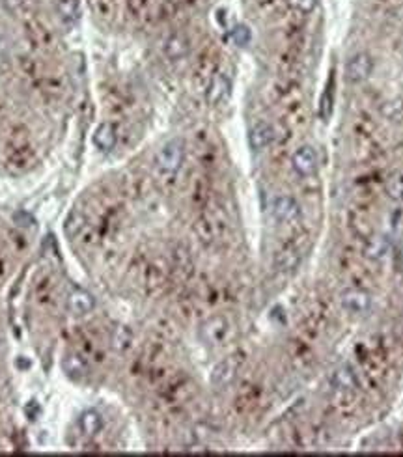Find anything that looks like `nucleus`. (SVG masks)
<instances>
[{
    "label": "nucleus",
    "mask_w": 403,
    "mask_h": 457,
    "mask_svg": "<svg viewBox=\"0 0 403 457\" xmlns=\"http://www.w3.org/2000/svg\"><path fill=\"white\" fill-rule=\"evenodd\" d=\"M185 161V142L183 138H170L168 142L163 144V147L157 153V159H155V165L159 168L161 174L165 176H174L179 172L181 165Z\"/></svg>",
    "instance_id": "f257e3e1"
},
{
    "label": "nucleus",
    "mask_w": 403,
    "mask_h": 457,
    "mask_svg": "<svg viewBox=\"0 0 403 457\" xmlns=\"http://www.w3.org/2000/svg\"><path fill=\"white\" fill-rule=\"evenodd\" d=\"M340 305L351 316H364L372 310L373 299L366 289L361 287H346L340 293Z\"/></svg>",
    "instance_id": "f03ea898"
},
{
    "label": "nucleus",
    "mask_w": 403,
    "mask_h": 457,
    "mask_svg": "<svg viewBox=\"0 0 403 457\" xmlns=\"http://www.w3.org/2000/svg\"><path fill=\"white\" fill-rule=\"evenodd\" d=\"M346 80L351 84H361L364 80L370 79V75L373 71V58L368 53L361 51L355 53L346 62Z\"/></svg>",
    "instance_id": "7ed1b4c3"
},
{
    "label": "nucleus",
    "mask_w": 403,
    "mask_h": 457,
    "mask_svg": "<svg viewBox=\"0 0 403 457\" xmlns=\"http://www.w3.org/2000/svg\"><path fill=\"white\" fill-rule=\"evenodd\" d=\"M230 336V321L224 316L206 319L200 327V338L206 346H222Z\"/></svg>",
    "instance_id": "20e7f679"
},
{
    "label": "nucleus",
    "mask_w": 403,
    "mask_h": 457,
    "mask_svg": "<svg viewBox=\"0 0 403 457\" xmlns=\"http://www.w3.org/2000/svg\"><path fill=\"white\" fill-rule=\"evenodd\" d=\"M292 166H294V170L297 172L301 177L314 176L319 168L318 152L312 146H308V144L299 146L294 152V155H292Z\"/></svg>",
    "instance_id": "39448f33"
},
{
    "label": "nucleus",
    "mask_w": 403,
    "mask_h": 457,
    "mask_svg": "<svg viewBox=\"0 0 403 457\" xmlns=\"http://www.w3.org/2000/svg\"><path fill=\"white\" fill-rule=\"evenodd\" d=\"M239 372V359L235 355L232 357H226V359H222L220 362L215 364V368L211 370V384H213L215 388H224L228 384H232V381L235 379Z\"/></svg>",
    "instance_id": "423d86ee"
},
{
    "label": "nucleus",
    "mask_w": 403,
    "mask_h": 457,
    "mask_svg": "<svg viewBox=\"0 0 403 457\" xmlns=\"http://www.w3.org/2000/svg\"><path fill=\"white\" fill-rule=\"evenodd\" d=\"M273 215H275L276 220L286 222V224L287 222H295L301 217L299 201L289 195L276 196L275 201H273Z\"/></svg>",
    "instance_id": "0eeeda50"
},
{
    "label": "nucleus",
    "mask_w": 403,
    "mask_h": 457,
    "mask_svg": "<svg viewBox=\"0 0 403 457\" xmlns=\"http://www.w3.org/2000/svg\"><path fill=\"white\" fill-rule=\"evenodd\" d=\"M67 308L73 316H86L96 308V299H93L92 293L86 292L82 287H73L69 297H67Z\"/></svg>",
    "instance_id": "6e6552de"
},
{
    "label": "nucleus",
    "mask_w": 403,
    "mask_h": 457,
    "mask_svg": "<svg viewBox=\"0 0 403 457\" xmlns=\"http://www.w3.org/2000/svg\"><path fill=\"white\" fill-rule=\"evenodd\" d=\"M163 53L170 62H179L187 58L190 53V42L185 34H172L166 37L163 45Z\"/></svg>",
    "instance_id": "1a4fd4ad"
},
{
    "label": "nucleus",
    "mask_w": 403,
    "mask_h": 457,
    "mask_svg": "<svg viewBox=\"0 0 403 457\" xmlns=\"http://www.w3.org/2000/svg\"><path fill=\"white\" fill-rule=\"evenodd\" d=\"M230 90H232V82L228 79L226 75L217 73L211 79L208 86V91H206V99L211 107H217V105H222L230 96Z\"/></svg>",
    "instance_id": "9d476101"
},
{
    "label": "nucleus",
    "mask_w": 403,
    "mask_h": 457,
    "mask_svg": "<svg viewBox=\"0 0 403 457\" xmlns=\"http://www.w3.org/2000/svg\"><path fill=\"white\" fill-rule=\"evenodd\" d=\"M329 383L330 386H332V391L346 394V392H353L355 388H357L359 381H357V375H355L353 368L348 364H343L340 366V368H336L334 372H332Z\"/></svg>",
    "instance_id": "9b49d317"
},
{
    "label": "nucleus",
    "mask_w": 403,
    "mask_h": 457,
    "mask_svg": "<svg viewBox=\"0 0 403 457\" xmlns=\"http://www.w3.org/2000/svg\"><path fill=\"white\" fill-rule=\"evenodd\" d=\"M275 141V129L267 122H258L249 133V144L254 152H263Z\"/></svg>",
    "instance_id": "f8f14e48"
},
{
    "label": "nucleus",
    "mask_w": 403,
    "mask_h": 457,
    "mask_svg": "<svg viewBox=\"0 0 403 457\" xmlns=\"http://www.w3.org/2000/svg\"><path fill=\"white\" fill-rule=\"evenodd\" d=\"M62 370L66 372L67 377L82 379L88 373V359L82 353L69 351L62 359Z\"/></svg>",
    "instance_id": "ddd939ff"
},
{
    "label": "nucleus",
    "mask_w": 403,
    "mask_h": 457,
    "mask_svg": "<svg viewBox=\"0 0 403 457\" xmlns=\"http://www.w3.org/2000/svg\"><path fill=\"white\" fill-rule=\"evenodd\" d=\"M116 142H118L116 127H114L110 122L99 123L98 129H96V133H93V144H96V147L101 150V152L109 153L114 150Z\"/></svg>",
    "instance_id": "4468645a"
},
{
    "label": "nucleus",
    "mask_w": 403,
    "mask_h": 457,
    "mask_svg": "<svg viewBox=\"0 0 403 457\" xmlns=\"http://www.w3.org/2000/svg\"><path fill=\"white\" fill-rule=\"evenodd\" d=\"M301 252L297 249L286 247L275 256V269L278 273H294L301 263Z\"/></svg>",
    "instance_id": "2eb2a0df"
},
{
    "label": "nucleus",
    "mask_w": 403,
    "mask_h": 457,
    "mask_svg": "<svg viewBox=\"0 0 403 457\" xmlns=\"http://www.w3.org/2000/svg\"><path fill=\"white\" fill-rule=\"evenodd\" d=\"M79 427L84 437H96L103 429V416L99 415L98 411L88 409L84 411L79 418Z\"/></svg>",
    "instance_id": "dca6fc26"
},
{
    "label": "nucleus",
    "mask_w": 403,
    "mask_h": 457,
    "mask_svg": "<svg viewBox=\"0 0 403 457\" xmlns=\"http://www.w3.org/2000/svg\"><path fill=\"white\" fill-rule=\"evenodd\" d=\"M56 15L64 25H73L80 15L79 0H56Z\"/></svg>",
    "instance_id": "f3484780"
},
{
    "label": "nucleus",
    "mask_w": 403,
    "mask_h": 457,
    "mask_svg": "<svg viewBox=\"0 0 403 457\" xmlns=\"http://www.w3.org/2000/svg\"><path fill=\"white\" fill-rule=\"evenodd\" d=\"M391 250V239L386 235H377L368 241L366 249H364V254H366L370 260H381L385 258Z\"/></svg>",
    "instance_id": "a211bd4d"
},
{
    "label": "nucleus",
    "mask_w": 403,
    "mask_h": 457,
    "mask_svg": "<svg viewBox=\"0 0 403 457\" xmlns=\"http://www.w3.org/2000/svg\"><path fill=\"white\" fill-rule=\"evenodd\" d=\"M131 341H133V332L125 325H120L114 334H112V349L118 353H125L131 348Z\"/></svg>",
    "instance_id": "6ab92c4d"
},
{
    "label": "nucleus",
    "mask_w": 403,
    "mask_h": 457,
    "mask_svg": "<svg viewBox=\"0 0 403 457\" xmlns=\"http://www.w3.org/2000/svg\"><path fill=\"white\" fill-rule=\"evenodd\" d=\"M386 196L394 201H403V172H394L385 185Z\"/></svg>",
    "instance_id": "aec40b11"
},
{
    "label": "nucleus",
    "mask_w": 403,
    "mask_h": 457,
    "mask_svg": "<svg viewBox=\"0 0 403 457\" xmlns=\"http://www.w3.org/2000/svg\"><path fill=\"white\" fill-rule=\"evenodd\" d=\"M381 114L388 120V122H402L403 120V99L396 98L386 101L383 107H381Z\"/></svg>",
    "instance_id": "412c9836"
},
{
    "label": "nucleus",
    "mask_w": 403,
    "mask_h": 457,
    "mask_svg": "<svg viewBox=\"0 0 403 457\" xmlns=\"http://www.w3.org/2000/svg\"><path fill=\"white\" fill-rule=\"evenodd\" d=\"M84 217L79 213V211H73V213L67 217L66 222V233L69 238H75V235H79L82 232V228H84Z\"/></svg>",
    "instance_id": "4be33fe9"
},
{
    "label": "nucleus",
    "mask_w": 403,
    "mask_h": 457,
    "mask_svg": "<svg viewBox=\"0 0 403 457\" xmlns=\"http://www.w3.org/2000/svg\"><path fill=\"white\" fill-rule=\"evenodd\" d=\"M252 39V32L247 25H238L233 26L232 30V42L238 45V47H247Z\"/></svg>",
    "instance_id": "5701e85b"
},
{
    "label": "nucleus",
    "mask_w": 403,
    "mask_h": 457,
    "mask_svg": "<svg viewBox=\"0 0 403 457\" xmlns=\"http://www.w3.org/2000/svg\"><path fill=\"white\" fill-rule=\"evenodd\" d=\"M289 6L294 8L295 12L308 15V13H312L314 10H316V6H318V0H289Z\"/></svg>",
    "instance_id": "b1692460"
}]
</instances>
